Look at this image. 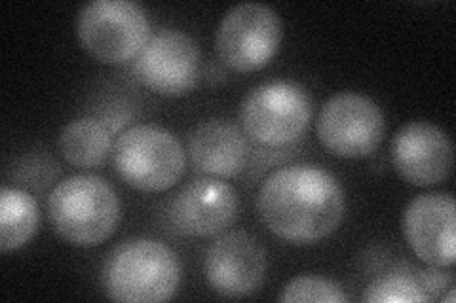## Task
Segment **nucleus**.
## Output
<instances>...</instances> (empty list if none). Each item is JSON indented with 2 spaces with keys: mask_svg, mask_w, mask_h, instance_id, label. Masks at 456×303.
I'll use <instances>...</instances> for the list:
<instances>
[{
  "mask_svg": "<svg viewBox=\"0 0 456 303\" xmlns=\"http://www.w3.org/2000/svg\"><path fill=\"white\" fill-rule=\"evenodd\" d=\"M268 269L263 244L244 229H226L209 244L204 275L209 288L221 298L241 299L255 294Z\"/></svg>",
  "mask_w": 456,
  "mask_h": 303,
  "instance_id": "obj_10",
  "label": "nucleus"
},
{
  "mask_svg": "<svg viewBox=\"0 0 456 303\" xmlns=\"http://www.w3.org/2000/svg\"><path fill=\"white\" fill-rule=\"evenodd\" d=\"M181 264L167 244L134 237L114 247L102 266V288L112 301L160 303L175 296Z\"/></svg>",
  "mask_w": 456,
  "mask_h": 303,
  "instance_id": "obj_2",
  "label": "nucleus"
},
{
  "mask_svg": "<svg viewBox=\"0 0 456 303\" xmlns=\"http://www.w3.org/2000/svg\"><path fill=\"white\" fill-rule=\"evenodd\" d=\"M80 46L105 65L134 61L152 36L145 8L132 0H94L77 20Z\"/></svg>",
  "mask_w": 456,
  "mask_h": 303,
  "instance_id": "obj_6",
  "label": "nucleus"
},
{
  "mask_svg": "<svg viewBox=\"0 0 456 303\" xmlns=\"http://www.w3.org/2000/svg\"><path fill=\"white\" fill-rule=\"evenodd\" d=\"M40 227L37 199L20 187L4 186L0 192V252L23 249Z\"/></svg>",
  "mask_w": 456,
  "mask_h": 303,
  "instance_id": "obj_16",
  "label": "nucleus"
},
{
  "mask_svg": "<svg viewBox=\"0 0 456 303\" xmlns=\"http://www.w3.org/2000/svg\"><path fill=\"white\" fill-rule=\"evenodd\" d=\"M240 214L234 186L223 179H196L171 201L169 219L179 234L189 237H217L231 229Z\"/></svg>",
  "mask_w": 456,
  "mask_h": 303,
  "instance_id": "obj_11",
  "label": "nucleus"
},
{
  "mask_svg": "<svg viewBox=\"0 0 456 303\" xmlns=\"http://www.w3.org/2000/svg\"><path fill=\"white\" fill-rule=\"evenodd\" d=\"M350 298L342 286L322 275H298L283 286L280 301H314V303H346Z\"/></svg>",
  "mask_w": 456,
  "mask_h": 303,
  "instance_id": "obj_18",
  "label": "nucleus"
},
{
  "mask_svg": "<svg viewBox=\"0 0 456 303\" xmlns=\"http://www.w3.org/2000/svg\"><path fill=\"white\" fill-rule=\"evenodd\" d=\"M256 209L276 237L291 244H314L337 232L346 212V195L333 172L298 163L268 175Z\"/></svg>",
  "mask_w": 456,
  "mask_h": 303,
  "instance_id": "obj_1",
  "label": "nucleus"
},
{
  "mask_svg": "<svg viewBox=\"0 0 456 303\" xmlns=\"http://www.w3.org/2000/svg\"><path fill=\"white\" fill-rule=\"evenodd\" d=\"M314 105L303 84L291 80L265 82L253 88L240 105V125L251 140L268 148L297 142L312 122Z\"/></svg>",
  "mask_w": 456,
  "mask_h": 303,
  "instance_id": "obj_5",
  "label": "nucleus"
},
{
  "mask_svg": "<svg viewBox=\"0 0 456 303\" xmlns=\"http://www.w3.org/2000/svg\"><path fill=\"white\" fill-rule=\"evenodd\" d=\"M369 303H422L428 301L417 273L392 271L375 279L362 296Z\"/></svg>",
  "mask_w": 456,
  "mask_h": 303,
  "instance_id": "obj_17",
  "label": "nucleus"
},
{
  "mask_svg": "<svg viewBox=\"0 0 456 303\" xmlns=\"http://www.w3.org/2000/svg\"><path fill=\"white\" fill-rule=\"evenodd\" d=\"M439 301L454 303V288H452V286H451V288H447V294H445V296H441V298H439Z\"/></svg>",
  "mask_w": 456,
  "mask_h": 303,
  "instance_id": "obj_20",
  "label": "nucleus"
},
{
  "mask_svg": "<svg viewBox=\"0 0 456 303\" xmlns=\"http://www.w3.org/2000/svg\"><path fill=\"white\" fill-rule=\"evenodd\" d=\"M403 235L411 251L434 267L456 262V203L451 194L417 195L403 212Z\"/></svg>",
  "mask_w": 456,
  "mask_h": 303,
  "instance_id": "obj_12",
  "label": "nucleus"
},
{
  "mask_svg": "<svg viewBox=\"0 0 456 303\" xmlns=\"http://www.w3.org/2000/svg\"><path fill=\"white\" fill-rule=\"evenodd\" d=\"M112 165L126 186L137 192L160 194L183 179L187 152L167 129L137 124L114 140Z\"/></svg>",
  "mask_w": 456,
  "mask_h": 303,
  "instance_id": "obj_4",
  "label": "nucleus"
},
{
  "mask_svg": "<svg viewBox=\"0 0 456 303\" xmlns=\"http://www.w3.org/2000/svg\"><path fill=\"white\" fill-rule=\"evenodd\" d=\"M283 40V23L274 8L244 3L228 10L216 35L221 61L236 72H255L274 60Z\"/></svg>",
  "mask_w": 456,
  "mask_h": 303,
  "instance_id": "obj_7",
  "label": "nucleus"
},
{
  "mask_svg": "<svg viewBox=\"0 0 456 303\" xmlns=\"http://www.w3.org/2000/svg\"><path fill=\"white\" fill-rule=\"evenodd\" d=\"M392 163L399 177L412 186H437L452 172V142L432 122H409L392 139Z\"/></svg>",
  "mask_w": 456,
  "mask_h": 303,
  "instance_id": "obj_13",
  "label": "nucleus"
},
{
  "mask_svg": "<svg viewBox=\"0 0 456 303\" xmlns=\"http://www.w3.org/2000/svg\"><path fill=\"white\" fill-rule=\"evenodd\" d=\"M202 52L198 42L181 28H162L151 36L134 63L139 82L156 95H189L200 80Z\"/></svg>",
  "mask_w": 456,
  "mask_h": 303,
  "instance_id": "obj_9",
  "label": "nucleus"
},
{
  "mask_svg": "<svg viewBox=\"0 0 456 303\" xmlns=\"http://www.w3.org/2000/svg\"><path fill=\"white\" fill-rule=\"evenodd\" d=\"M444 267H430V269H415L417 279L422 286L424 294L428 296V301H437L447 288L452 286V275L451 273L441 271Z\"/></svg>",
  "mask_w": 456,
  "mask_h": 303,
  "instance_id": "obj_19",
  "label": "nucleus"
},
{
  "mask_svg": "<svg viewBox=\"0 0 456 303\" xmlns=\"http://www.w3.org/2000/svg\"><path fill=\"white\" fill-rule=\"evenodd\" d=\"M316 132L325 150L346 160H358L377 152L387 132V120L370 97L342 92L323 103Z\"/></svg>",
  "mask_w": 456,
  "mask_h": 303,
  "instance_id": "obj_8",
  "label": "nucleus"
},
{
  "mask_svg": "<svg viewBox=\"0 0 456 303\" xmlns=\"http://www.w3.org/2000/svg\"><path fill=\"white\" fill-rule=\"evenodd\" d=\"M194 167L213 179H234L248 165L249 147L246 133L226 120L198 124L187 148Z\"/></svg>",
  "mask_w": 456,
  "mask_h": 303,
  "instance_id": "obj_14",
  "label": "nucleus"
},
{
  "mask_svg": "<svg viewBox=\"0 0 456 303\" xmlns=\"http://www.w3.org/2000/svg\"><path fill=\"white\" fill-rule=\"evenodd\" d=\"M60 150L70 165L80 169L102 167L114 150L112 132L97 118L73 120L60 133Z\"/></svg>",
  "mask_w": 456,
  "mask_h": 303,
  "instance_id": "obj_15",
  "label": "nucleus"
},
{
  "mask_svg": "<svg viewBox=\"0 0 456 303\" xmlns=\"http://www.w3.org/2000/svg\"><path fill=\"white\" fill-rule=\"evenodd\" d=\"M48 220L65 243L80 249L99 247L120 224V199L99 175H73L57 182L48 195Z\"/></svg>",
  "mask_w": 456,
  "mask_h": 303,
  "instance_id": "obj_3",
  "label": "nucleus"
}]
</instances>
